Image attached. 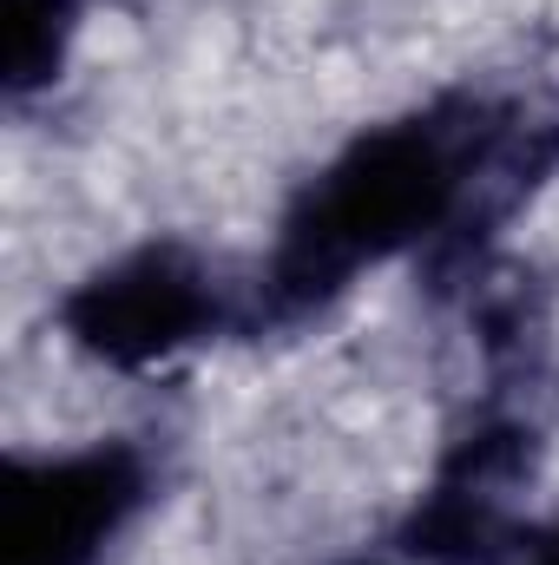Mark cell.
I'll return each instance as SVG.
<instances>
[{
    "mask_svg": "<svg viewBox=\"0 0 559 565\" xmlns=\"http://www.w3.org/2000/svg\"><path fill=\"white\" fill-rule=\"evenodd\" d=\"M151 500V454L99 440L13 454L0 480V565H99Z\"/></svg>",
    "mask_w": 559,
    "mask_h": 565,
    "instance_id": "3957f363",
    "label": "cell"
},
{
    "mask_svg": "<svg viewBox=\"0 0 559 565\" xmlns=\"http://www.w3.org/2000/svg\"><path fill=\"white\" fill-rule=\"evenodd\" d=\"M507 565H559V526H553V533H534L527 546H514Z\"/></svg>",
    "mask_w": 559,
    "mask_h": 565,
    "instance_id": "5b68a950",
    "label": "cell"
},
{
    "mask_svg": "<svg viewBox=\"0 0 559 565\" xmlns=\"http://www.w3.org/2000/svg\"><path fill=\"white\" fill-rule=\"evenodd\" d=\"M559 164V99L547 93H441L402 119L362 126L283 211L257 277V316L296 322L336 302L376 264L467 250L520 211Z\"/></svg>",
    "mask_w": 559,
    "mask_h": 565,
    "instance_id": "6da1fadb",
    "label": "cell"
},
{
    "mask_svg": "<svg viewBox=\"0 0 559 565\" xmlns=\"http://www.w3.org/2000/svg\"><path fill=\"white\" fill-rule=\"evenodd\" d=\"M86 0H7V93L27 99L60 79Z\"/></svg>",
    "mask_w": 559,
    "mask_h": 565,
    "instance_id": "277c9868",
    "label": "cell"
},
{
    "mask_svg": "<svg viewBox=\"0 0 559 565\" xmlns=\"http://www.w3.org/2000/svg\"><path fill=\"white\" fill-rule=\"evenodd\" d=\"M224 316H231V296H224L218 270L184 244L126 250V257L99 264L86 282H73L60 302L66 342L126 375L211 342L224 329Z\"/></svg>",
    "mask_w": 559,
    "mask_h": 565,
    "instance_id": "7a4b0ae2",
    "label": "cell"
}]
</instances>
